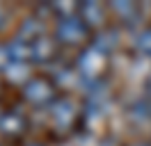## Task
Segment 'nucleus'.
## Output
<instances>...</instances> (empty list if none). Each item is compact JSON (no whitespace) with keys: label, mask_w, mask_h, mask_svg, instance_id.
Masks as SVG:
<instances>
[{"label":"nucleus","mask_w":151,"mask_h":146,"mask_svg":"<svg viewBox=\"0 0 151 146\" xmlns=\"http://www.w3.org/2000/svg\"><path fill=\"white\" fill-rule=\"evenodd\" d=\"M25 128H28L25 117L19 114V112H14V110L5 112L2 119H0V132L7 137V139H16V137H21L23 132H25Z\"/></svg>","instance_id":"5"},{"label":"nucleus","mask_w":151,"mask_h":146,"mask_svg":"<svg viewBox=\"0 0 151 146\" xmlns=\"http://www.w3.org/2000/svg\"><path fill=\"white\" fill-rule=\"evenodd\" d=\"M128 114L133 119H140V121H149L151 119V100L149 98H140L133 103V107H128Z\"/></svg>","instance_id":"9"},{"label":"nucleus","mask_w":151,"mask_h":146,"mask_svg":"<svg viewBox=\"0 0 151 146\" xmlns=\"http://www.w3.org/2000/svg\"><path fill=\"white\" fill-rule=\"evenodd\" d=\"M57 55V41L50 36H39L32 41V59L35 62H50Z\"/></svg>","instance_id":"7"},{"label":"nucleus","mask_w":151,"mask_h":146,"mask_svg":"<svg viewBox=\"0 0 151 146\" xmlns=\"http://www.w3.org/2000/svg\"><path fill=\"white\" fill-rule=\"evenodd\" d=\"M105 64H108L105 53H101L94 46H89V48H85V50L80 53V57H78V73L83 75V80H87L92 84V82L103 80Z\"/></svg>","instance_id":"2"},{"label":"nucleus","mask_w":151,"mask_h":146,"mask_svg":"<svg viewBox=\"0 0 151 146\" xmlns=\"http://www.w3.org/2000/svg\"><path fill=\"white\" fill-rule=\"evenodd\" d=\"M28 146H39V144H28Z\"/></svg>","instance_id":"15"},{"label":"nucleus","mask_w":151,"mask_h":146,"mask_svg":"<svg viewBox=\"0 0 151 146\" xmlns=\"http://www.w3.org/2000/svg\"><path fill=\"white\" fill-rule=\"evenodd\" d=\"M2 114H5V112H0V119H2Z\"/></svg>","instance_id":"16"},{"label":"nucleus","mask_w":151,"mask_h":146,"mask_svg":"<svg viewBox=\"0 0 151 146\" xmlns=\"http://www.w3.org/2000/svg\"><path fill=\"white\" fill-rule=\"evenodd\" d=\"M55 82L46 78V75H39V78H30L23 87V98L32 103V105H46V103H55Z\"/></svg>","instance_id":"3"},{"label":"nucleus","mask_w":151,"mask_h":146,"mask_svg":"<svg viewBox=\"0 0 151 146\" xmlns=\"http://www.w3.org/2000/svg\"><path fill=\"white\" fill-rule=\"evenodd\" d=\"M92 46H94V48H99L101 53H105V55H108V50H112L114 46H117V32H112V30L99 32V34L94 36Z\"/></svg>","instance_id":"8"},{"label":"nucleus","mask_w":151,"mask_h":146,"mask_svg":"<svg viewBox=\"0 0 151 146\" xmlns=\"http://www.w3.org/2000/svg\"><path fill=\"white\" fill-rule=\"evenodd\" d=\"M78 16L85 21L87 27H101L105 23V7L99 2H80L78 5Z\"/></svg>","instance_id":"6"},{"label":"nucleus","mask_w":151,"mask_h":146,"mask_svg":"<svg viewBox=\"0 0 151 146\" xmlns=\"http://www.w3.org/2000/svg\"><path fill=\"white\" fill-rule=\"evenodd\" d=\"M103 146H114V144H112V142H105V144H103Z\"/></svg>","instance_id":"13"},{"label":"nucleus","mask_w":151,"mask_h":146,"mask_svg":"<svg viewBox=\"0 0 151 146\" xmlns=\"http://www.w3.org/2000/svg\"><path fill=\"white\" fill-rule=\"evenodd\" d=\"M9 66H12L9 48H7V44H0V71H7Z\"/></svg>","instance_id":"12"},{"label":"nucleus","mask_w":151,"mask_h":146,"mask_svg":"<svg viewBox=\"0 0 151 146\" xmlns=\"http://www.w3.org/2000/svg\"><path fill=\"white\" fill-rule=\"evenodd\" d=\"M137 146H149V144H137Z\"/></svg>","instance_id":"14"},{"label":"nucleus","mask_w":151,"mask_h":146,"mask_svg":"<svg viewBox=\"0 0 151 146\" xmlns=\"http://www.w3.org/2000/svg\"><path fill=\"white\" fill-rule=\"evenodd\" d=\"M87 34H89V27L85 25V21L80 16H62L57 18V27H55V41L66 46H76L80 41H85Z\"/></svg>","instance_id":"1"},{"label":"nucleus","mask_w":151,"mask_h":146,"mask_svg":"<svg viewBox=\"0 0 151 146\" xmlns=\"http://www.w3.org/2000/svg\"><path fill=\"white\" fill-rule=\"evenodd\" d=\"M137 48H140V53L151 55V27H147V30L137 36Z\"/></svg>","instance_id":"10"},{"label":"nucleus","mask_w":151,"mask_h":146,"mask_svg":"<svg viewBox=\"0 0 151 146\" xmlns=\"http://www.w3.org/2000/svg\"><path fill=\"white\" fill-rule=\"evenodd\" d=\"M112 9L117 11V14L126 16V18H131L133 14H135V5H133V2H114Z\"/></svg>","instance_id":"11"},{"label":"nucleus","mask_w":151,"mask_h":146,"mask_svg":"<svg viewBox=\"0 0 151 146\" xmlns=\"http://www.w3.org/2000/svg\"><path fill=\"white\" fill-rule=\"evenodd\" d=\"M76 119H78V110L69 98H57L55 103H50V121L57 130H62V132L71 130Z\"/></svg>","instance_id":"4"}]
</instances>
